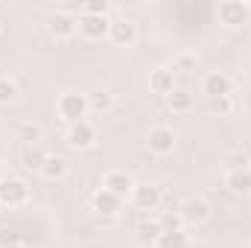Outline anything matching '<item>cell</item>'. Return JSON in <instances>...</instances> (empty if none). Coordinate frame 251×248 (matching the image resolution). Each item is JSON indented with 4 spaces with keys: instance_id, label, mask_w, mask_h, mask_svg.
I'll return each instance as SVG.
<instances>
[{
    "instance_id": "23",
    "label": "cell",
    "mask_w": 251,
    "mask_h": 248,
    "mask_svg": "<svg viewBox=\"0 0 251 248\" xmlns=\"http://www.w3.org/2000/svg\"><path fill=\"white\" fill-rule=\"evenodd\" d=\"M18 137L26 140V146H41V140H44V125L41 123H21Z\"/></svg>"
},
{
    "instance_id": "8",
    "label": "cell",
    "mask_w": 251,
    "mask_h": 248,
    "mask_svg": "<svg viewBox=\"0 0 251 248\" xmlns=\"http://www.w3.org/2000/svg\"><path fill=\"white\" fill-rule=\"evenodd\" d=\"M108 15H79V32L88 38V41H100L108 35Z\"/></svg>"
},
{
    "instance_id": "13",
    "label": "cell",
    "mask_w": 251,
    "mask_h": 248,
    "mask_svg": "<svg viewBox=\"0 0 251 248\" xmlns=\"http://www.w3.org/2000/svg\"><path fill=\"white\" fill-rule=\"evenodd\" d=\"M76 29H79V18H76L73 12H67V9L56 12V15L50 18V32H53L56 38H70Z\"/></svg>"
},
{
    "instance_id": "19",
    "label": "cell",
    "mask_w": 251,
    "mask_h": 248,
    "mask_svg": "<svg viewBox=\"0 0 251 248\" xmlns=\"http://www.w3.org/2000/svg\"><path fill=\"white\" fill-rule=\"evenodd\" d=\"M114 108V94H108V91H94V94H88V111H94V114H108Z\"/></svg>"
},
{
    "instance_id": "21",
    "label": "cell",
    "mask_w": 251,
    "mask_h": 248,
    "mask_svg": "<svg viewBox=\"0 0 251 248\" xmlns=\"http://www.w3.org/2000/svg\"><path fill=\"white\" fill-rule=\"evenodd\" d=\"M155 248H190V237L184 231H164L158 237Z\"/></svg>"
},
{
    "instance_id": "6",
    "label": "cell",
    "mask_w": 251,
    "mask_h": 248,
    "mask_svg": "<svg viewBox=\"0 0 251 248\" xmlns=\"http://www.w3.org/2000/svg\"><path fill=\"white\" fill-rule=\"evenodd\" d=\"M146 146H149V152H155V155H170V152L176 149V131L164 123L152 125L149 134H146Z\"/></svg>"
},
{
    "instance_id": "31",
    "label": "cell",
    "mask_w": 251,
    "mask_h": 248,
    "mask_svg": "<svg viewBox=\"0 0 251 248\" xmlns=\"http://www.w3.org/2000/svg\"><path fill=\"white\" fill-rule=\"evenodd\" d=\"M12 248H24V246H12Z\"/></svg>"
},
{
    "instance_id": "5",
    "label": "cell",
    "mask_w": 251,
    "mask_h": 248,
    "mask_svg": "<svg viewBox=\"0 0 251 248\" xmlns=\"http://www.w3.org/2000/svg\"><path fill=\"white\" fill-rule=\"evenodd\" d=\"M67 146L70 149H91L97 143V125L91 120H79V123L67 125Z\"/></svg>"
},
{
    "instance_id": "7",
    "label": "cell",
    "mask_w": 251,
    "mask_h": 248,
    "mask_svg": "<svg viewBox=\"0 0 251 248\" xmlns=\"http://www.w3.org/2000/svg\"><path fill=\"white\" fill-rule=\"evenodd\" d=\"M231 91H234V82H231V76H228V73L213 70V73H207V76L201 79V94H204L207 99L231 97Z\"/></svg>"
},
{
    "instance_id": "17",
    "label": "cell",
    "mask_w": 251,
    "mask_h": 248,
    "mask_svg": "<svg viewBox=\"0 0 251 248\" xmlns=\"http://www.w3.org/2000/svg\"><path fill=\"white\" fill-rule=\"evenodd\" d=\"M44 161H47V152H44L41 146H24V152H21V167H24V170L41 173Z\"/></svg>"
},
{
    "instance_id": "24",
    "label": "cell",
    "mask_w": 251,
    "mask_h": 248,
    "mask_svg": "<svg viewBox=\"0 0 251 248\" xmlns=\"http://www.w3.org/2000/svg\"><path fill=\"white\" fill-rule=\"evenodd\" d=\"M158 222H161L164 231H184V225H187L178 210H164V213L158 216Z\"/></svg>"
},
{
    "instance_id": "3",
    "label": "cell",
    "mask_w": 251,
    "mask_h": 248,
    "mask_svg": "<svg viewBox=\"0 0 251 248\" xmlns=\"http://www.w3.org/2000/svg\"><path fill=\"white\" fill-rule=\"evenodd\" d=\"M131 204L137 210H143V213H152V210H158L164 204V193H161L158 184H134V190H131Z\"/></svg>"
},
{
    "instance_id": "10",
    "label": "cell",
    "mask_w": 251,
    "mask_h": 248,
    "mask_svg": "<svg viewBox=\"0 0 251 248\" xmlns=\"http://www.w3.org/2000/svg\"><path fill=\"white\" fill-rule=\"evenodd\" d=\"M94 210H97V216H102V219H117L120 210H123V198L114 196V193H108V190H97V196H94Z\"/></svg>"
},
{
    "instance_id": "1",
    "label": "cell",
    "mask_w": 251,
    "mask_h": 248,
    "mask_svg": "<svg viewBox=\"0 0 251 248\" xmlns=\"http://www.w3.org/2000/svg\"><path fill=\"white\" fill-rule=\"evenodd\" d=\"M56 111H59V117H62L67 125L85 120V117H88V94H79V91L62 94L59 102H56Z\"/></svg>"
},
{
    "instance_id": "16",
    "label": "cell",
    "mask_w": 251,
    "mask_h": 248,
    "mask_svg": "<svg viewBox=\"0 0 251 248\" xmlns=\"http://www.w3.org/2000/svg\"><path fill=\"white\" fill-rule=\"evenodd\" d=\"M67 173H70L67 158H62V155H47V161H44V167H41V175H44L47 181H62Z\"/></svg>"
},
{
    "instance_id": "30",
    "label": "cell",
    "mask_w": 251,
    "mask_h": 248,
    "mask_svg": "<svg viewBox=\"0 0 251 248\" xmlns=\"http://www.w3.org/2000/svg\"><path fill=\"white\" fill-rule=\"evenodd\" d=\"M6 178V167H3V161H0V181Z\"/></svg>"
},
{
    "instance_id": "4",
    "label": "cell",
    "mask_w": 251,
    "mask_h": 248,
    "mask_svg": "<svg viewBox=\"0 0 251 248\" xmlns=\"http://www.w3.org/2000/svg\"><path fill=\"white\" fill-rule=\"evenodd\" d=\"M26 198H29L26 181L12 178V175L0 181V204H3V207H21V204H26Z\"/></svg>"
},
{
    "instance_id": "22",
    "label": "cell",
    "mask_w": 251,
    "mask_h": 248,
    "mask_svg": "<svg viewBox=\"0 0 251 248\" xmlns=\"http://www.w3.org/2000/svg\"><path fill=\"white\" fill-rule=\"evenodd\" d=\"M173 73H181V76H190V73H196L199 70V56L196 53H178L176 59H173V67H170Z\"/></svg>"
},
{
    "instance_id": "12",
    "label": "cell",
    "mask_w": 251,
    "mask_h": 248,
    "mask_svg": "<svg viewBox=\"0 0 251 248\" xmlns=\"http://www.w3.org/2000/svg\"><path fill=\"white\" fill-rule=\"evenodd\" d=\"M102 190H108V193H114V196H131V190H134V181H131V175L123 173V170H111V173H105L102 175Z\"/></svg>"
},
{
    "instance_id": "15",
    "label": "cell",
    "mask_w": 251,
    "mask_h": 248,
    "mask_svg": "<svg viewBox=\"0 0 251 248\" xmlns=\"http://www.w3.org/2000/svg\"><path fill=\"white\" fill-rule=\"evenodd\" d=\"M225 187H228L234 196H249L251 193V167L249 170H228Z\"/></svg>"
},
{
    "instance_id": "28",
    "label": "cell",
    "mask_w": 251,
    "mask_h": 248,
    "mask_svg": "<svg viewBox=\"0 0 251 248\" xmlns=\"http://www.w3.org/2000/svg\"><path fill=\"white\" fill-rule=\"evenodd\" d=\"M207 105H210V111H213V114H231V111H234V99H231V97L207 99Z\"/></svg>"
},
{
    "instance_id": "14",
    "label": "cell",
    "mask_w": 251,
    "mask_h": 248,
    "mask_svg": "<svg viewBox=\"0 0 251 248\" xmlns=\"http://www.w3.org/2000/svg\"><path fill=\"white\" fill-rule=\"evenodd\" d=\"M149 91L170 97V94L176 91V73H173L170 67H155V70L149 73Z\"/></svg>"
},
{
    "instance_id": "20",
    "label": "cell",
    "mask_w": 251,
    "mask_h": 248,
    "mask_svg": "<svg viewBox=\"0 0 251 248\" xmlns=\"http://www.w3.org/2000/svg\"><path fill=\"white\" fill-rule=\"evenodd\" d=\"M134 234H137V240H140V243H152V246H155V243H158V237L164 234V228H161V222H158V219H143V222L134 228Z\"/></svg>"
},
{
    "instance_id": "25",
    "label": "cell",
    "mask_w": 251,
    "mask_h": 248,
    "mask_svg": "<svg viewBox=\"0 0 251 248\" xmlns=\"http://www.w3.org/2000/svg\"><path fill=\"white\" fill-rule=\"evenodd\" d=\"M249 164H251V158L246 149H234V152L225 155V167L228 170H249Z\"/></svg>"
},
{
    "instance_id": "29",
    "label": "cell",
    "mask_w": 251,
    "mask_h": 248,
    "mask_svg": "<svg viewBox=\"0 0 251 248\" xmlns=\"http://www.w3.org/2000/svg\"><path fill=\"white\" fill-rule=\"evenodd\" d=\"M12 246H21V234L15 228H3L0 231V248H12Z\"/></svg>"
},
{
    "instance_id": "11",
    "label": "cell",
    "mask_w": 251,
    "mask_h": 248,
    "mask_svg": "<svg viewBox=\"0 0 251 248\" xmlns=\"http://www.w3.org/2000/svg\"><path fill=\"white\" fill-rule=\"evenodd\" d=\"M178 213H181V219L184 222H204V219H210V204L201 198V196H190L181 201V207H178Z\"/></svg>"
},
{
    "instance_id": "27",
    "label": "cell",
    "mask_w": 251,
    "mask_h": 248,
    "mask_svg": "<svg viewBox=\"0 0 251 248\" xmlns=\"http://www.w3.org/2000/svg\"><path fill=\"white\" fill-rule=\"evenodd\" d=\"M108 9H111L108 0H85L79 15H108Z\"/></svg>"
},
{
    "instance_id": "18",
    "label": "cell",
    "mask_w": 251,
    "mask_h": 248,
    "mask_svg": "<svg viewBox=\"0 0 251 248\" xmlns=\"http://www.w3.org/2000/svg\"><path fill=\"white\" fill-rule=\"evenodd\" d=\"M167 108H170L173 114H187L190 108H193V94L184 91V88H176V91L167 97Z\"/></svg>"
},
{
    "instance_id": "9",
    "label": "cell",
    "mask_w": 251,
    "mask_h": 248,
    "mask_svg": "<svg viewBox=\"0 0 251 248\" xmlns=\"http://www.w3.org/2000/svg\"><path fill=\"white\" fill-rule=\"evenodd\" d=\"M108 38L117 44V47H131L137 41V24L131 18H120V21H111L108 26Z\"/></svg>"
},
{
    "instance_id": "26",
    "label": "cell",
    "mask_w": 251,
    "mask_h": 248,
    "mask_svg": "<svg viewBox=\"0 0 251 248\" xmlns=\"http://www.w3.org/2000/svg\"><path fill=\"white\" fill-rule=\"evenodd\" d=\"M18 99V85L9 76H0V105H9Z\"/></svg>"
},
{
    "instance_id": "2",
    "label": "cell",
    "mask_w": 251,
    "mask_h": 248,
    "mask_svg": "<svg viewBox=\"0 0 251 248\" xmlns=\"http://www.w3.org/2000/svg\"><path fill=\"white\" fill-rule=\"evenodd\" d=\"M216 18H219V24H225L231 29L246 26V24H251V3H246V0H222L216 6Z\"/></svg>"
}]
</instances>
